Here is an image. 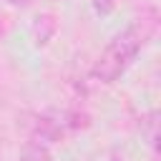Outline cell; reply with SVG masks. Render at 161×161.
I'll return each instance as SVG.
<instances>
[{"label":"cell","mask_w":161,"mask_h":161,"mask_svg":"<svg viewBox=\"0 0 161 161\" xmlns=\"http://www.w3.org/2000/svg\"><path fill=\"white\" fill-rule=\"evenodd\" d=\"M156 25H158V15L156 10H148L141 18H136L126 30L113 35V40L103 48V53L93 63V78L101 83H113L116 78H121L138 55V50L156 33Z\"/></svg>","instance_id":"cell-1"},{"label":"cell","mask_w":161,"mask_h":161,"mask_svg":"<svg viewBox=\"0 0 161 161\" xmlns=\"http://www.w3.org/2000/svg\"><path fill=\"white\" fill-rule=\"evenodd\" d=\"M20 161H53V158H50L48 148H45L40 141H30V143L23 148V153H20Z\"/></svg>","instance_id":"cell-2"},{"label":"cell","mask_w":161,"mask_h":161,"mask_svg":"<svg viewBox=\"0 0 161 161\" xmlns=\"http://www.w3.org/2000/svg\"><path fill=\"white\" fill-rule=\"evenodd\" d=\"M91 3H93V10H96L98 15H111L118 0H91Z\"/></svg>","instance_id":"cell-3"},{"label":"cell","mask_w":161,"mask_h":161,"mask_svg":"<svg viewBox=\"0 0 161 161\" xmlns=\"http://www.w3.org/2000/svg\"><path fill=\"white\" fill-rule=\"evenodd\" d=\"M3 3H8V5H20V8H23V5H28L30 0H3Z\"/></svg>","instance_id":"cell-4"}]
</instances>
